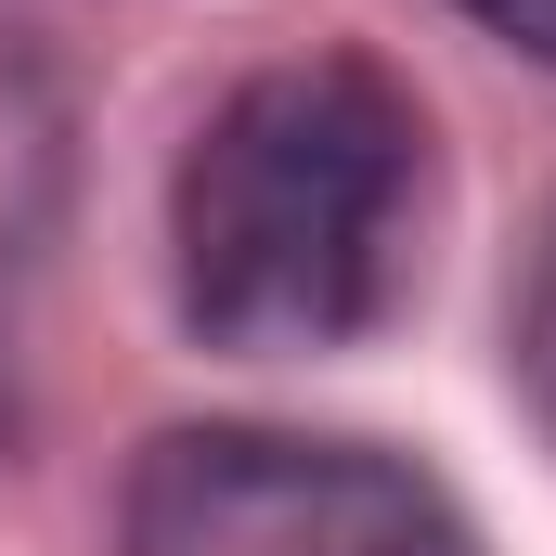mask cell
I'll list each match as a JSON object with an SVG mask.
<instances>
[{"label":"cell","mask_w":556,"mask_h":556,"mask_svg":"<svg viewBox=\"0 0 556 556\" xmlns=\"http://www.w3.org/2000/svg\"><path fill=\"white\" fill-rule=\"evenodd\" d=\"M427 117L363 52L260 65L168 181V273L220 350H337L415 273Z\"/></svg>","instance_id":"6da1fadb"},{"label":"cell","mask_w":556,"mask_h":556,"mask_svg":"<svg viewBox=\"0 0 556 556\" xmlns=\"http://www.w3.org/2000/svg\"><path fill=\"white\" fill-rule=\"evenodd\" d=\"M130 556H479L466 505L376 453L298 427H168L117 492Z\"/></svg>","instance_id":"7a4b0ae2"},{"label":"cell","mask_w":556,"mask_h":556,"mask_svg":"<svg viewBox=\"0 0 556 556\" xmlns=\"http://www.w3.org/2000/svg\"><path fill=\"white\" fill-rule=\"evenodd\" d=\"M52 220H65V91L39 52L0 39V337H13V298L39 273Z\"/></svg>","instance_id":"3957f363"},{"label":"cell","mask_w":556,"mask_h":556,"mask_svg":"<svg viewBox=\"0 0 556 556\" xmlns=\"http://www.w3.org/2000/svg\"><path fill=\"white\" fill-rule=\"evenodd\" d=\"M518 376L556 427V220H544V260H531V298H518Z\"/></svg>","instance_id":"277c9868"},{"label":"cell","mask_w":556,"mask_h":556,"mask_svg":"<svg viewBox=\"0 0 556 556\" xmlns=\"http://www.w3.org/2000/svg\"><path fill=\"white\" fill-rule=\"evenodd\" d=\"M453 13H479L492 39H518L531 65H556V0H453Z\"/></svg>","instance_id":"5b68a950"}]
</instances>
